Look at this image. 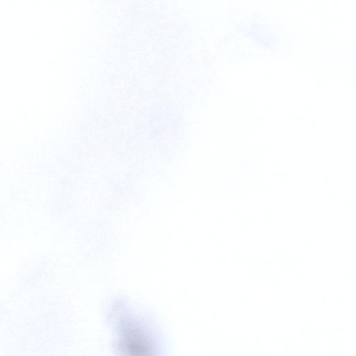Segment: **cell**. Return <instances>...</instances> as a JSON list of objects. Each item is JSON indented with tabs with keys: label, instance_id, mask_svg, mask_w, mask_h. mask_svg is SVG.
<instances>
[{
	"label": "cell",
	"instance_id": "6da1fadb",
	"mask_svg": "<svg viewBox=\"0 0 356 356\" xmlns=\"http://www.w3.org/2000/svg\"><path fill=\"white\" fill-rule=\"evenodd\" d=\"M118 344L121 351L130 355H146L153 350L149 333L131 318L120 320Z\"/></svg>",
	"mask_w": 356,
	"mask_h": 356
}]
</instances>
